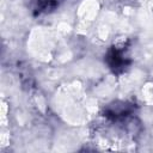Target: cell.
Listing matches in <instances>:
<instances>
[{
	"mask_svg": "<svg viewBox=\"0 0 153 153\" xmlns=\"http://www.w3.org/2000/svg\"><path fill=\"white\" fill-rule=\"evenodd\" d=\"M65 0H36L33 7V14L39 16L43 13H50L55 11Z\"/></svg>",
	"mask_w": 153,
	"mask_h": 153,
	"instance_id": "3",
	"label": "cell"
},
{
	"mask_svg": "<svg viewBox=\"0 0 153 153\" xmlns=\"http://www.w3.org/2000/svg\"><path fill=\"white\" fill-rule=\"evenodd\" d=\"M135 104L130 102L116 100L103 109V116L111 122H123L135 112Z\"/></svg>",
	"mask_w": 153,
	"mask_h": 153,
	"instance_id": "2",
	"label": "cell"
},
{
	"mask_svg": "<svg viewBox=\"0 0 153 153\" xmlns=\"http://www.w3.org/2000/svg\"><path fill=\"white\" fill-rule=\"evenodd\" d=\"M104 61L114 74L123 73L131 63V60L128 55V49L124 45L110 47L104 56Z\"/></svg>",
	"mask_w": 153,
	"mask_h": 153,
	"instance_id": "1",
	"label": "cell"
}]
</instances>
